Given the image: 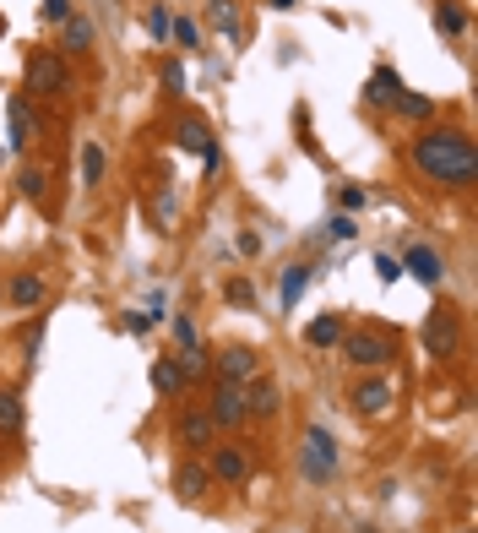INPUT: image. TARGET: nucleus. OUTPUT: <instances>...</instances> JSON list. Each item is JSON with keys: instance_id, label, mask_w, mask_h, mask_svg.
I'll list each match as a JSON object with an SVG mask.
<instances>
[{"instance_id": "obj_40", "label": "nucleus", "mask_w": 478, "mask_h": 533, "mask_svg": "<svg viewBox=\"0 0 478 533\" xmlns=\"http://www.w3.org/2000/svg\"><path fill=\"white\" fill-rule=\"evenodd\" d=\"M0 300H6V289H0Z\"/></svg>"}, {"instance_id": "obj_38", "label": "nucleus", "mask_w": 478, "mask_h": 533, "mask_svg": "<svg viewBox=\"0 0 478 533\" xmlns=\"http://www.w3.org/2000/svg\"><path fill=\"white\" fill-rule=\"evenodd\" d=\"M299 6V0H272V12H294Z\"/></svg>"}, {"instance_id": "obj_30", "label": "nucleus", "mask_w": 478, "mask_h": 533, "mask_svg": "<svg viewBox=\"0 0 478 533\" xmlns=\"http://www.w3.org/2000/svg\"><path fill=\"white\" fill-rule=\"evenodd\" d=\"M169 22H174V17L153 0V6H147V33H153V38H169Z\"/></svg>"}, {"instance_id": "obj_10", "label": "nucleus", "mask_w": 478, "mask_h": 533, "mask_svg": "<svg viewBox=\"0 0 478 533\" xmlns=\"http://www.w3.org/2000/svg\"><path fill=\"white\" fill-rule=\"evenodd\" d=\"M207 474H213L218 485H245V479H250V452H245V446H218L213 462H207Z\"/></svg>"}, {"instance_id": "obj_35", "label": "nucleus", "mask_w": 478, "mask_h": 533, "mask_svg": "<svg viewBox=\"0 0 478 533\" xmlns=\"http://www.w3.org/2000/svg\"><path fill=\"white\" fill-rule=\"evenodd\" d=\"M337 202H343V213H359L365 207V190L359 185H343V190H337Z\"/></svg>"}, {"instance_id": "obj_5", "label": "nucleus", "mask_w": 478, "mask_h": 533, "mask_svg": "<svg viewBox=\"0 0 478 533\" xmlns=\"http://www.w3.org/2000/svg\"><path fill=\"white\" fill-rule=\"evenodd\" d=\"M28 93H33V98H49V93H71V72H65V60H60V55L38 49V55L28 60Z\"/></svg>"}, {"instance_id": "obj_11", "label": "nucleus", "mask_w": 478, "mask_h": 533, "mask_svg": "<svg viewBox=\"0 0 478 533\" xmlns=\"http://www.w3.org/2000/svg\"><path fill=\"white\" fill-rule=\"evenodd\" d=\"M256 370H261V360H256L250 343H229V349L218 354V381H239V386H245Z\"/></svg>"}, {"instance_id": "obj_12", "label": "nucleus", "mask_w": 478, "mask_h": 533, "mask_svg": "<svg viewBox=\"0 0 478 533\" xmlns=\"http://www.w3.org/2000/svg\"><path fill=\"white\" fill-rule=\"evenodd\" d=\"M402 273H414L419 283L440 289V278H446V261H440V250H430V245H414V250L402 256Z\"/></svg>"}, {"instance_id": "obj_26", "label": "nucleus", "mask_w": 478, "mask_h": 533, "mask_svg": "<svg viewBox=\"0 0 478 533\" xmlns=\"http://www.w3.org/2000/svg\"><path fill=\"white\" fill-rule=\"evenodd\" d=\"M104 169H109L104 148H98V142H82V180H88V185H98V180H104Z\"/></svg>"}, {"instance_id": "obj_23", "label": "nucleus", "mask_w": 478, "mask_h": 533, "mask_svg": "<svg viewBox=\"0 0 478 533\" xmlns=\"http://www.w3.org/2000/svg\"><path fill=\"white\" fill-rule=\"evenodd\" d=\"M315 278V266L310 261H294V266H283V305H299V294H305V283Z\"/></svg>"}, {"instance_id": "obj_17", "label": "nucleus", "mask_w": 478, "mask_h": 533, "mask_svg": "<svg viewBox=\"0 0 478 533\" xmlns=\"http://www.w3.org/2000/svg\"><path fill=\"white\" fill-rule=\"evenodd\" d=\"M44 294H49V289H44V278H33V273H17V278L6 283V300H12V305H22V310L44 305Z\"/></svg>"}, {"instance_id": "obj_33", "label": "nucleus", "mask_w": 478, "mask_h": 533, "mask_svg": "<svg viewBox=\"0 0 478 533\" xmlns=\"http://www.w3.org/2000/svg\"><path fill=\"white\" fill-rule=\"evenodd\" d=\"M38 12H44V22H55V28H60L65 17H71V0H44Z\"/></svg>"}, {"instance_id": "obj_29", "label": "nucleus", "mask_w": 478, "mask_h": 533, "mask_svg": "<svg viewBox=\"0 0 478 533\" xmlns=\"http://www.w3.org/2000/svg\"><path fill=\"white\" fill-rule=\"evenodd\" d=\"M223 300L239 305V310H250V305H256V289H250L245 278H229V283H223Z\"/></svg>"}, {"instance_id": "obj_20", "label": "nucleus", "mask_w": 478, "mask_h": 533, "mask_svg": "<svg viewBox=\"0 0 478 533\" xmlns=\"http://www.w3.org/2000/svg\"><path fill=\"white\" fill-rule=\"evenodd\" d=\"M174 142H180L185 153H207V148H213V131H207V120L185 114V120H180V131H174Z\"/></svg>"}, {"instance_id": "obj_7", "label": "nucleus", "mask_w": 478, "mask_h": 533, "mask_svg": "<svg viewBox=\"0 0 478 533\" xmlns=\"http://www.w3.org/2000/svg\"><path fill=\"white\" fill-rule=\"evenodd\" d=\"M174 441H180V446H190V452H207V446L218 441L213 414H207V409H185V414L174 419Z\"/></svg>"}, {"instance_id": "obj_25", "label": "nucleus", "mask_w": 478, "mask_h": 533, "mask_svg": "<svg viewBox=\"0 0 478 533\" xmlns=\"http://www.w3.org/2000/svg\"><path fill=\"white\" fill-rule=\"evenodd\" d=\"M174 365H180V381H185V386H190V381H201V376H207V370H213V360H207V349H185V354H180Z\"/></svg>"}, {"instance_id": "obj_14", "label": "nucleus", "mask_w": 478, "mask_h": 533, "mask_svg": "<svg viewBox=\"0 0 478 533\" xmlns=\"http://www.w3.org/2000/svg\"><path fill=\"white\" fill-rule=\"evenodd\" d=\"M207 462H180V469H174V495L180 501H201V495H207Z\"/></svg>"}, {"instance_id": "obj_13", "label": "nucleus", "mask_w": 478, "mask_h": 533, "mask_svg": "<svg viewBox=\"0 0 478 533\" xmlns=\"http://www.w3.org/2000/svg\"><path fill=\"white\" fill-rule=\"evenodd\" d=\"M93 44H98V28H93V17H65L60 22V49L65 55H93Z\"/></svg>"}, {"instance_id": "obj_32", "label": "nucleus", "mask_w": 478, "mask_h": 533, "mask_svg": "<svg viewBox=\"0 0 478 533\" xmlns=\"http://www.w3.org/2000/svg\"><path fill=\"white\" fill-rule=\"evenodd\" d=\"M375 273H381V283H397V278H402V261L381 250V256H375Z\"/></svg>"}, {"instance_id": "obj_37", "label": "nucleus", "mask_w": 478, "mask_h": 533, "mask_svg": "<svg viewBox=\"0 0 478 533\" xmlns=\"http://www.w3.org/2000/svg\"><path fill=\"white\" fill-rule=\"evenodd\" d=\"M147 326H153L147 310H125V332H147Z\"/></svg>"}, {"instance_id": "obj_15", "label": "nucleus", "mask_w": 478, "mask_h": 533, "mask_svg": "<svg viewBox=\"0 0 478 533\" xmlns=\"http://www.w3.org/2000/svg\"><path fill=\"white\" fill-rule=\"evenodd\" d=\"M397 93H402V77L391 72V65H375L370 72V82H365V104H397Z\"/></svg>"}, {"instance_id": "obj_9", "label": "nucleus", "mask_w": 478, "mask_h": 533, "mask_svg": "<svg viewBox=\"0 0 478 533\" xmlns=\"http://www.w3.org/2000/svg\"><path fill=\"white\" fill-rule=\"evenodd\" d=\"M391 397H397V386L375 376V381H354L348 403H354V414H370V419H375V414H386V409H391Z\"/></svg>"}, {"instance_id": "obj_6", "label": "nucleus", "mask_w": 478, "mask_h": 533, "mask_svg": "<svg viewBox=\"0 0 478 533\" xmlns=\"http://www.w3.org/2000/svg\"><path fill=\"white\" fill-rule=\"evenodd\" d=\"M207 414H213V425H223V430H239L250 414H245V392H239V381H213V403H207Z\"/></svg>"}, {"instance_id": "obj_28", "label": "nucleus", "mask_w": 478, "mask_h": 533, "mask_svg": "<svg viewBox=\"0 0 478 533\" xmlns=\"http://www.w3.org/2000/svg\"><path fill=\"white\" fill-rule=\"evenodd\" d=\"M169 33H174V44H180V49H196V44H201V28H196L190 17H174V22H169Z\"/></svg>"}, {"instance_id": "obj_34", "label": "nucleus", "mask_w": 478, "mask_h": 533, "mask_svg": "<svg viewBox=\"0 0 478 533\" xmlns=\"http://www.w3.org/2000/svg\"><path fill=\"white\" fill-rule=\"evenodd\" d=\"M164 88H169V93H185V65H180V60L164 65Z\"/></svg>"}, {"instance_id": "obj_21", "label": "nucleus", "mask_w": 478, "mask_h": 533, "mask_svg": "<svg viewBox=\"0 0 478 533\" xmlns=\"http://www.w3.org/2000/svg\"><path fill=\"white\" fill-rule=\"evenodd\" d=\"M343 316H321V321H310V332H305V343L310 349H337V343H343Z\"/></svg>"}, {"instance_id": "obj_4", "label": "nucleus", "mask_w": 478, "mask_h": 533, "mask_svg": "<svg viewBox=\"0 0 478 533\" xmlns=\"http://www.w3.org/2000/svg\"><path fill=\"white\" fill-rule=\"evenodd\" d=\"M419 343H424V354L430 360H451L457 349H462V321H457V310H430V321L419 326Z\"/></svg>"}, {"instance_id": "obj_18", "label": "nucleus", "mask_w": 478, "mask_h": 533, "mask_svg": "<svg viewBox=\"0 0 478 533\" xmlns=\"http://www.w3.org/2000/svg\"><path fill=\"white\" fill-rule=\"evenodd\" d=\"M6 120H12V137H6V148H12V153H22V148L33 142V120H28V104H22V98H6Z\"/></svg>"}, {"instance_id": "obj_39", "label": "nucleus", "mask_w": 478, "mask_h": 533, "mask_svg": "<svg viewBox=\"0 0 478 533\" xmlns=\"http://www.w3.org/2000/svg\"><path fill=\"white\" fill-rule=\"evenodd\" d=\"M457 533H473V528H457Z\"/></svg>"}, {"instance_id": "obj_2", "label": "nucleus", "mask_w": 478, "mask_h": 533, "mask_svg": "<svg viewBox=\"0 0 478 533\" xmlns=\"http://www.w3.org/2000/svg\"><path fill=\"white\" fill-rule=\"evenodd\" d=\"M299 474H305L310 485H331V479H337V441H331V430H321V425H310V430H305Z\"/></svg>"}, {"instance_id": "obj_31", "label": "nucleus", "mask_w": 478, "mask_h": 533, "mask_svg": "<svg viewBox=\"0 0 478 533\" xmlns=\"http://www.w3.org/2000/svg\"><path fill=\"white\" fill-rule=\"evenodd\" d=\"M174 343H180V349H201V338H196L190 316H174Z\"/></svg>"}, {"instance_id": "obj_24", "label": "nucleus", "mask_w": 478, "mask_h": 533, "mask_svg": "<svg viewBox=\"0 0 478 533\" xmlns=\"http://www.w3.org/2000/svg\"><path fill=\"white\" fill-rule=\"evenodd\" d=\"M153 392H164V397H180V392H185V381H180V365H174V360H158V365H153Z\"/></svg>"}, {"instance_id": "obj_8", "label": "nucleus", "mask_w": 478, "mask_h": 533, "mask_svg": "<svg viewBox=\"0 0 478 533\" xmlns=\"http://www.w3.org/2000/svg\"><path fill=\"white\" fill-rule=\"evenodd\" d=\"M239 392H245V414H250V419H272V414H278V403H283V397H278V381L261 376V370H256Z\"/></svg>"}, {"instance_id": "obj_1", "label": "nucleus", "mask_w": 478, "mask_h": 533, "mask_svg": "<svg viewBox=\"0 0 478 533\" xmlns=\"http://www.w3.org/2000/svg\"><path fill=\"white\" fill-rule=\"evenodd\" d=\"M414 169L446 190H467L478 180V148L462 125H430L414 142Z\"/></svg>"}, {"instance_id": "obj_27", "label": "nucleus", "mask_w": 478, "mask_h": 533, "mask_svg": "<svg viewBox=\"0 0 478 533\" xmlns=\"http://www.w3.org/2000/svg\"><path fill=\"white\" fill-rule=\"evenodd\" d=\"M435 28L440 33H462L467 28V12L457 6V0H440V6H435Z\"/></svg>"}, {"instance_id": "obj_36", "label": "nucleus", "mask_w": 478, "mask_h": 533, "mask_svg": "<svg viewBox=\"0 0 478 533\" xmlns=\"http://www.w3.org/2000/svg\"><path fill=\"white\" fill-rule=\"evenodd\" d=\"M354 234H359V224H354L348 213H337V218H331V240H354Z\"/></svg>"}, {"instance_id": "obj_16", "label": "nucleus", "mask_w": 478, "mask_h": 533, "mask_svg": "<svg viewBox=\"0 0 478 533\" xmlns=\"http://www.w3.org/2000/svg\"><path fill=\"white\" fill-rule=\"evenodd\" d=\"M28 414H22V392L17 386H0V436H22Z\"/></svg>"}, {"instance_id": "obj_3", "label": "nucleus", "mask_w": 478, "mask_h": 533, "mask_svg": "<svg viewBox=\"0 0 478 533\" xmlns=\"http://www.w3.org/2000/svg\"><path fill=\"white\" fill-rule=\"evenodd\" d=\"M343 360L354 365V370H386L391 360H397V343L386 338V332H343Z\"/></svg>"}, {"instance_id": "obj_19", "label": "nucleus", "mask_w": 478, "mask_h": 533, "mask_svg": "<svg viewBox=\"0 0 478 533\" xmlns=\"http://www.w3.org/2000/svg\"><path fill=\"white\" fill-rule=\"evenodd\" d=\"M17 185H22V196H28L33 207H49V169H44V164H22Z\"/></svg>"}, {"instance_id": "obj_22", "label": "nucleus", "mask_w": 478, "mask_h": 533, "mask_svg": "<svg viewBox=\"0 0 478 533\" xmlns=\"http://www.w3.org/2000/svg\"><path fill=\"white\" fill-rule=\"evenodd\" d=\"M391 109H397V114H402V120H414V125H424V120H430V114H435V98H424V93H407V88H402V93H397V104H391Z\"/></svg>"}]
</instances>
